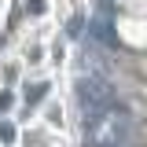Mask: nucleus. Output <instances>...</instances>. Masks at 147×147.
Segmentation results:
<instances>
[{
    "label": "nucleus",
    "mask_w": 147,
    "mask_h": 147,
    "mask_svg": "<svg viewBox=\"0 0 147 147\" xmlns=\"http://www.w3.org/2000/svg\"><path fill=\"white\" fill-rule=\"evenodd\" d=\"M125 114L121 110H103V114H96L92 121H85V136H88L92 147H121V140H125Z\"/></svg>",
    "instance_id": "f257e3e1"
},
{
    "label": "nucleus",
    "mask_w": 147,
    "mask_h": 147,
    "mask_svg": "<svg viewBox=\"0 0 147 147\" xmlns=\"http://www.w3.org/2000/svg\"><path fill=\"white\" fill-rule=\"evenodd\" d=\"M77 103H81V110H85V121H92L96 114H103V110H110V103H114V92H110V85L103 81V77H81L77 81Z\"/></svg>",
    "instance_id": "f03ea898"
},
{
    "label": "nucleus",
    "mask_w": 147,
    "mask_h": 147,
    "mask_svg": "<svg viewBox=\"0 0 147 147\" xmlns=\"http://www.w3.org/2000/svg\"><path fill=\"white\" fill-rule=\"evenodd\" d=\"M40 96H44V85H33V92H26V103H37Z\"/></svg>",
    "instance_id": "7ed1b4c3"
},
{
    "label": "nucleus",
    "mask_w": 147,
    "mask_h": 147,
    "mask_svg": "<svg viewBox=\"0 0 147 147\" xmlns=\"http://www.w3.org/2000/svg\"><path fill=\"white\" fill-rule=\"evenodd\" d=\"M0 136H4V140H7V144H11V140H15V129L7 125V121H0Z\"/></svg>",
    "instance_id": "20e7f679"
}]
</instances>
